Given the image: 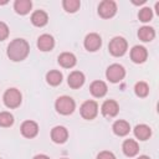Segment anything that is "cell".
Here are the masks:
<instances>
[{"mask_svg":"<svg viewBox=\"0 0 159 159\" xmlns=\"http://www.w3.org/2000/svg\"><path fill=\"white\" fill-rule=\"evenodd\" d=\"M124 75H125L124 67H123L122 65H118V63L111 65V66L107 68V72H106L107 78H108L111 82H113V83L119 82L120 80H123Z\"/></svg>","mask_w":159,"mask_h":159,"instance_id":"5b68a950","label":"cell"},{"mask_svg":"<svg viewBox=\"0 0 159 159\" xmlns=\"http://www.w3.org/2000/svg\"><path fill=\"white\" fill-rule=\"evenodd\" d=\"M127 41L123 37H114L109 42V52L113 56H122L127 51Z\"/></svg>","mask_w":159,"mask_h":159,"instance_id":"277c9868","label":"cell"},{"mask_svg":"<svg viewBox=\"0 0 159 159\" xmlns=\"http://www.w3.org/2000/svg\"><path fill=\"white\" fill-rule=\"evenodd\" d=\"M137 159H149V157H147V155H140V157H138Z\"/></svg>","mask_w":159,"mask_h":159,"instance_id":"4dcf8cb0","label":"cell"},{"mask_svg":"<svg viewBox=\"0 0 159 159\" xmlns=\"http://www.w3.org/2000/svg\"><path fill=\"white\" fill-rule=\"evenodd\" d=\"M68 86L72 88H80L83 83H84V75L80 71H73L72 73H70L68 76Z\"/></svg>","mask_w":159,"mask_h":159,"instance_id":"5bb4252c","label":"cell"},{"mask_svg":"<svg viewBox=\"0 0 159 159\" xmlns=\"http://www.w3.org/2000/svg\"><path fill=\"white\" fill-rule=\"evenodd\" d=\"M14 123V117L9 112H0V125L1 127H10Z\"/></svg>","mask_w":159,"mask_h":159,"instance_id":"484cf974","label":"cell"},{"mask_svg":"<svg viewBox=\"0 0 159 159\" xmlns=\"http://www.w3.org/2000/svg\"><path fill=\"white\" fill-rule=\"evenodd\" d=\"M58 63L65 68H71L76 65V57L71 52H63L58 56Z\"/></svg>","mask_w":159,"mask_h":159,"instance_id":"2e32d148","label":"cell"},{"mask_svg":"<svg viewBox=\"0 0 159 159\" xmlns=\"http://www.w3.org/2000/svg\"><path fill=\"white\" fill-rule=\"evenodd\" d=\"M152 134V130L148 125L145 124H138L134 128V135L139 139V140H147Z\"/></svg>","mask_w":159,"mask_h":159,"instance_id":"ffe728a7","label":"cell"},{"mask_svg":"<svg viewBox=\"0 0 159 159\" xmlns=\"http://www.w3.org/2000/svg\"><path fill=\"white\" fill-rule=\"evenodd\" d=\"M55 107H56V111L61 114H71L73 111H75V101L68 97V96H62V97H58L56 103H55Z\"/></svg>","mask_w":159,"mask_h":159,"instance_id":"7a4b0ae2","label":"cell"},{"mask_svg":"<svg viewBox=\"0 0 159 159\" xmlns=\"http://www.w3.org/2000/svg\"><path fill=\"white\" fill-rule=\"evenodd\" d=\"M62 5L67 12H76L80 9L81 2H80V0H63Z\"/></svg>","mask_w":159,"mask_h":159,"instance_id":"cb8c5ba5","label":"cell"},{"mask_svg":"<svg viewBox=\"0 0 159 159\" xmlns=\"http://www.w3.org/2000/svg\"><path fill=\"white\" fill-rule=\"evenodd\" d=\"M46 80L51 86H57L62 82V73L60 71H50L46 75Z\"/></svg>","mask_w":159,"mask_h":159,"instance_id":"603a6c76","label":"cell"},{"mask_svg":"<svg viewBox=\"0 0 159 159\" xmlns=\"http://www.w3.org/2000/svg\"><path fill=\"white\" fill-rule=\"evenodd\" d=\"M147 56H148V52H147L145 47H143V46H134L130 51V58L135 63L144 62L147 60Z\"/></svg>","mask_w":159,"mask_h":159,"instance_id":"7c38bea8","label":"cell"},{"mask_svg":"<svg viewBox=\"0 0 159 159\" xmlns=\"http://www.w3.org/2000/svg\"><path fill=\"white\" fill-rule=\"evenodd\" d=\"M47 20H48L47 14H46L45 11H42V10H37V11H35V12L31 15V22H32L35 26H39V27L45 26V25L47 24Z\"/></svg>","mask_w":159,"mask_h":159,"instance_id":"ac0fdd59","label":"cell"},{"mask_svg":"<svg viewBox=\"0 0 159 159\" xmlns=\"http://www.w3.org/2000/svg\"><path fill=\"white\" fill-rule=\"evenodd\" d=\"M97 159H116V157H114L113 153L104 150V152H101V153L97 155Z\"/></svg>","mask_w":159,"mask_h":159,"instance_id":"f1b7e54d","label":"cell"},{"mask_svg":"<svg viewBox=\"0 0 159 159\" xmlns=\"http://www.w3.org/2000/svg\"><path fill=\"white\" fill-rule=\"evenodd\" d=\"M152 16H153V12H152V9L150 7H143L139 11V14H138L139 20L143 21V22H148L152 19Z\"/></svg>","mask_w":159,"mask_h":159,"instance_id":"4316f807","label":"cell"},{"mask_svg":"<svg viewBox=\"0 0 159 159\" xmlns=\"http://www.w3.org/2000/svg\"><path fill=\"white\" fill-rule=\"evenodd\" d=\"M155 36V32H154V29L153 27H149V26H143L139 29L138 31V37L142 40V41H152Z\"/></svg>","mask_w":159,"mask_h":159,"instance_id":"7402d4cb","label":"cell"},{"mask_svg":"<svg viewBox=\"0 0 159 159\" xmlns=\"http://www.w3.org/2000/svg\"><path fill=\"white\" fill-rule=\"evenodd\" d=\"M7 36H9V27L5 22L0 21V41L5 40Z\"/></svg>","mask_w":159,"mask_h":159,"instance_id":"83f0119b","label":"cell"},{"mask_svg":"<svg viewBox=\"0 0 159 159\" xmlns=\"http://www.w3.org/2000/svg\"><path fill=\"white\" fill-rule=\"evenodd\" d=\"M32 2L30 0H16L14 4V9L17 14L20 15H25L31 10Z\"/></svg>","mask_w":159,"mask_h":159,"instance_id":"d6986e66","label":"cell"},{"mask_svg":"<svg viewBox=\"0 0 159 159\" xmlns=\"http://www.w3.org/2000/svg\"><path fill=\"white\" fill-rule=\"evenodd\" d=\"M29 51H30L29 43L22 39H15L7 46V56L10 60L15 62L25 60L29 55Z\"/></svg>","mask_w":159,"mask_h":159,"instance_id":"6da1fadb","label":"cell"},{"mask_svg":"<svg viewBox=\"0 0 159 159\" xmlns=\"http://www.w3.org/2000/svg\"><path fill=\"white\" fill-rule=\"evenodd\" d=\"M117 12V5L112 0H103L98 6V14L103 19H109Z\"/></svg>","mask_w":159,"mask_h":159,"instance_id":"8992f818","label":"cell"},{"mask_svg":"<svg viewBox=\"0 0 159 159\" xmlns=\"http://www.w3.org/2000/svg\"><path fill=\"white\" fill-rule=\"evenodd\" d=\"M89 89L94 97H103L107 93V84L103 81H94L92 82Z\"/></svg>","mask_w":159,"mask_h":159,"instance_id":"e0dca14e","label":"cell"},{"mask_svg":"<svg viewBox=\"0 0 159 159\" xmlns=\"http://www.w3.org/2000/svg\"><path fill=\"white\" fill-rule=\"evenodd\" d=\"M34 159H50V158L47 155H45V154H39V155H35Z\"/></svg>","mask_w":159,"mask_h":159,"instance_id":"f546056e","label":"cell"},{"mask_svg":"<svg viewBox=\"0 0 159 159\" xmlns=\"http://www.w3.org/2000/svg\"><path fill=\"white\" fill-rule=\"evenodd\" d=\"M63 159H66V158H63Z\"/></svg>","mask_w":159,"mask_h":159,"instance_id":"1f68e13d","label":"cell"},{"mask_svg":"<svg viewBox=\"0 0 159 159\" xmlns=\"http://www.w3.org/2000/svg\"><path fill=\"white\" fill-rule=\"evenodd\" d=\"M122 149H123V153L127 157H134L139 150V145H138V143L135 140L127 139V140H124V143L122 145Z\"/></svg>","mask_w":159,"mask_h":159,"instance_id":"9a60e30c","label":"cell"},{"mask_svg":"<svg viewBox=\"0 0 159 159\" xmlns=\"http://www.w3.org/2000/svg\"><path fill=\"white\" fill-rule=\"evenodd\" d=\"M98 113V106L94 101H86L81 106V116L84 119H93Z\"/></svg>","mask_w":159,"mask_h":159,"instance_id":"52a82bcc","label":"cell"},{"mask_svg":"<svg viewBox=\"0 0 159 159\" xmlns=\"http://www.w3.org/2000/svg\"><path fill=\"white\" fill-rule=\"evenodd\" d=\"M67 137H68V132L62 125H57L51 130V138L55 143H65L67 140Z\"/></svg>","mask_w":159,"mask_h":159,"instance_id":"4fadbf2b","label":"cell"},{"mask_svg":"<svg viewBox=\"0 0 159 159\" xmlns=\"http://www.w3.org/2000/svg\"><path fill=\"white\" fill-rule=\"evenodd\" d=\"M4 103L9 108H16L21 103V93L16 88H9L4 93Z\"/></svg>","mask_w":159,"mask_h":159,"instance_id":"3957f363","label":"cell"},{"mask_svg":"<svg viewBox=\"0 0 159 159\" xmlns=\"http://www.w3.org/2000/svg\"><path fill=\"white\" fill-rule=\"evenodd\" d=\"M21 133L26 138H34L39 133V125L34 120H26L21 124Z\"/></svg>","mask_w":159,"mask_h":159,"instance_id":"9c48e42d","label":"cell"},{"mask_svg":"<svg viewBox=\"0 0 159 159\" xmlns=\"http://www.w3.org/2000/svg\"><path fill=\"white\" fill-rule=\"evenodd\" d=\"M102 45L101 36L98 34H88L84 39V47L88 51H97Z\"/></svg>","mask_w":159,"mask_h":159,"instance_id":"ba28073f","label":"cell"},{"mask_svg":"<svg viewBox=\"0 0 159 159\" xmlns=\"http://www.w3.org/2000/svg\"><path fill=\"white\" fill-rule=\"evenodd\" d=\"M129 129H130L129 123L125 122V120H117L113 124V132L117 135H119V137H123V135L128 134L129 133Z\"/></svg>","mask_w":159,"mask_h":159,"instance_id":"44dd1931","label":"cell"},{"mask_svg":"<svg viewBox=\"0 0 159 159\" xmlns=\"http://www.w3.org/2000/svg\"><path fill=\"white\" fill-rule=\"evenodd\" d=\"M118 109H119L118 103L113 99H108L102 104V114L107 118H112V117L117 116Z\"/></svg>","mask_w":159,"mask_h":159,"instance_id":"30bf717a","label":"cell"},{"mask_svg":"<svg viewBox=\"0 0 159 159\" xmlns=\"http://www.w3.org/2000/svg\"><path fill=\"white\" fill-rule=\"evenodd\" d=\"M134 92L138 97H145L149 93V87L145 82H138L134 87Z\"/></svg>","mask_w":159,"mask_h":159,"instance_id":"d4e9b609","label":"cell"},{"mask_svg":"<svg viewBox=\"0 0 159 159\" xmlns=\"http://www.w3.org/2000/svg\"><path fill=\"white\" fill-rule=\"evenodd\" d=\"M55 46V40L51 35L48 34H43L39 37L37 40V47L41 50V51H51Z\"/></svg>","mask_w":159,"mask_h":159,"instance_id":"8fae6325","label":"cell"}]
</instances>
